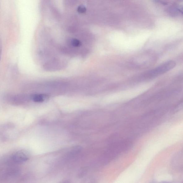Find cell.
Wrapping results in <instances>:
<instances>
[{"mask_svg": "<svg viewBox=\"0 0 183 183\" xmlns=\"http://www.w3.org/2000/svg\"><path fill=\"white\" fill-rule=\"evenodd\" d=\"M4 100L10 105L20 106L24 105L30 100V96L25 94H7L3 96Z\"/></svg>", "mask_w": 183, "mask_h": 183, "instance_id": "cell-1", "label": "cell"}, {"mask_svg": "<svg viewBox=\"0 0 183 183\" xmlns=\"http://www.w3.org/2000/svg\"><path fill=\"white\" fill-rule=\"evenodd\" d=\"M176 63L174 61L166 62L161 65L150 70L146 74L145 77L147 78H153L163 75L175 68Z\"/></svg>", "mask_w": 183, "mask_h": 183, "instance_id": "cell-2", "label": "cell"}, {"mask_svg": "<svg viewBox=\"0 0 183 183\" xmlns=\"http://www.w3.org/2000/svg\"><path fill=\"white\" fill-rule=\"evenodd\" d=\"M29 154L26 150H21L15 153L11 157L8 162L14 165L22 163L28 160Z\"/></svg>", "mask_w": 183, "mask_h": 183, "instance_id": "cell-3", "label": "cell"}, {"mask_svg": "<svg viewBox=\"0 0 183 183\" xmlns=\"http://www.w3.org/2000/svg\"><path fill=\"white\" fill-rule=\"evenodd\" d=\"M30 96L31 99L35 102H41L44 100V96L42 94H34Z\"/></svg>", "mask_w": 183, "mask_h": 183, "instance_id": "cell-4", "label": "cell"}, {"mask_svg": "<svg viewBox=\"0 0 183 183\" xmlns=\"http://www.w3.org/2000/svg\"><path fill=\"white\" fill-rule=\"evenodd\" d=\"M70 44L74 47H78L81 46V43L78 39L74 38L71 39Z\"/></svg>", "mask_w": 183, "mask_h": 183, "instance_id": "cell-5", "label": "cell"}, {"mask_svg": "<svg viewBox=\"0 0 183 183\" xmlns=\"http://www.w3.org/2000/svg\"><path fill=\"white\" fill-rule=\"evenodd\" d=\"M86 8L83 6H80L77 8L78 12L80 13H85L86 12Z\"/></svg>", "mask_w": 183, "mask_h": 183, "instance_id": "cell-6", "label": "cell"}, {"mask_svg": "<svg viewBox=\"0 0 183 183\" xmlns=\"http://www.w3.org/2000/svg\"><path fill=\"white\" fill-rule=\"evenodd\" d=\"M2 42L1 38H0V61L1 59L2 55Z\"/></svg>", "mask_w": 183, "mask_h": 183, "instance_id": "cell-7", "label": "cell"}]
</instances>
